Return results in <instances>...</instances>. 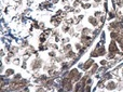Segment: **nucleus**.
<instances>
[{
    "instance_id": "1",
    "label": "nucleus",
    "mask_w": 123,
    "mask_h": 92,
    "mask_svg": "<svg viewBox=\"0 0 123 92\" xmlns=\"http://www.w3.org/2000/svg\"><path fill=\"white\" fill-rule=\"evenodd\" d=\"M90 22H92V24H93V25H96V22H95V20H94V19H90Z\"/></svg>"
}]
</instances>
